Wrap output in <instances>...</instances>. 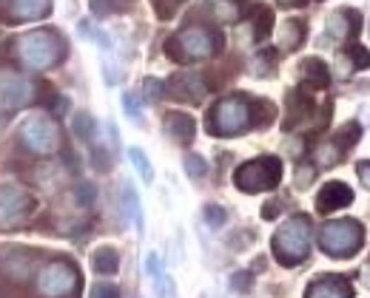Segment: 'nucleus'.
Wrapping results in <instances>:
<instances>
[{"instance_id":"nucleus-1","label":"nucleus","mask_w":370,"mask_h":298,"mask_svg":"<svg viewBox=\"0 0 370 298\" xmlns=\"http://www.w3.org/2000/svg\"><path fill=\"white\" fill-rule=\"evenodd\" d=\"M222 46H226V37H222L219 29H214V26H185L174 37L166 40V54L174 63L188 65V63H199V60H208V57L219 54Z\"/></svg>"},{"instance_id":"nucleus-2","label":"nucleus","mask_w":370,"mask_h":298,"mask_svg":"<svg viewBox=\"0 0 370 298\" xmlns=\"http://www.w3.org/2000/svg\"><path fill=\"white\" fill-rule=\"evenodd\" d=\"M311 239H314V221H311V216L296 213V216L285 219V225L271 239L273 259L282 267L302 264L308 259V253H311Z\"/></svg>"},{"instance_id":"nucleus-3","label":"nucleus","mask_w":370,"mask_h":298,"mask_svg":"<svg viewBox=\"0 0 370 298\" xmlns=\"http://www.w3.org/2000/svg\"><path fill=\"white\" fill-rule=\"evenodd\" d=\"M15 51H18V60L23 65H29L35 71H43V68L57 65L66 57V43L51 29H35V32H26V34L18 37Z\"/></svg>"},{"instance_id":"nucleus-4","label":"nucleus","mask_w":370,"mask_h":298,"mask_svg":"<svg viewBox=\"0 0 370 298\" xmlns=\"http://www.w3.org/2000/svg\"><path fill=\"white\" fill-rule=\"evenodd\" d=\"M364 245V228L356 219H333L319 231V247L331 259H353Z\"/></svg>"},{"instance_id":"nucleus-5","label":"nucleus","mask_w":370,"mask_h":298,"mask_svg":"<svg viewBox=\"0 0 370 298\" xmlns=\"http://www.w3.org/2000/svg\"><path fill=\"white\" fill-rule=\"evenodd\" d=\"M251 128V100L242 94L222 97L208 114V131L214 136H237Z\"/></svg>"},{"instance_id":"nucleus-6","label":"nucleus","mask_w":370,"mask_h":298,"mask_svg":"<svg viewBox=\"0 0 370 298\" xmlns=\"http://www.w3.org/2000/svg\"><path fill=\"white\" fill-rule=\"evenodd\" d=\"M279 182H282V160L276 157H257L234 171V185L242 193H265L273 190Z\"/></svg>"},{"instance_id":"nucleus-7","label":"nucleus","mask_w":370,"mask_h":298,"mask_svg":"<svg viewBox=\"0 0 370 298\" xmlns=\"http://www.w3.org/2000/svg\"><path fill=\"white\" fill-rule=\"evenodd\" d=\"M18 134H20V142L37 157H51V154L60 151V145H63L60 125L51 117H43V114H35V117L23 119Z\"/></svg>"},{"instance_id":"nucleus-8","label":"nucleus","mask_w":370,"mask_h":298,"mask_svg":"<svg viewBox=\"0 0 370 298\" xmlns=\"http://www.w3.org/2000/svg\"><path fill=\"white\" fill-rule=\"evenodd\" d=\"M80 270L74 267L71 261L66 259H57V261H49L40 276H37V290L40 295L46 298H68L80 290Z\"/></svg>"},{"instance_id":"nucleus-9","label":"nucleus","mask_w":370,"mask_h":298,"mask_svg":"<svg viewBox=\"0 0 370 298\" xmlns=\"http://www.w3.org/2000/svg\"><path fill=\"white\" fill-rule=\"evenodd\" d=\"M37 210V196L18 185L0 188V228H15Z\"/></svg>"},{"instance_id":"nucleus-10","label":"nucleus","mask_w":370,"mask_h":298,"mask_svg":"<svg viewBox=\"0 0 370 298\" xmlns=\"http://www.w3.org/2000/svg\"><path fill=\"white\" fill-rule=\"evenodd\" d=\"M35 100V83L18 71H0V105L4 108H26Z\"/></svg>"},{"instance_id":"nucleus-11","label":"nucleus","mask_w":370,"mask_h":298,"mask_svg":"<svg viewBox=\"0 0 370 298\" xmlns=\"http://www.w3.org/2000/svg\"><path fill=\"white\" fill-rule=\"evenodd\" d=\"M211 91V86H208V80L202 77L199 71H177L174 77L168 80V86H166V94L171 97V100H177V103H191V105H197V103H202V97Z\"/></svg>"},{"instance_id":"nucleus-12","label":"nucleus","mask_w":370,"mask_h":298,"mask_svg":"<svg viewBox=\"0 0 370 298\" xmlns=\"http://www.w3.org/2000/svg\"><path fill=\"white\" fill-rule=\"evenodd\" d=\"M362 32V15L356 9H339L328 18V34L339 43H350Z\"/></svg>"},{"instance_id":"nucleus-13","label":"nucleus","mask_w":370,"mask_h":298,"mask_svg":"<svg viewBox=\"0 0 370 298\" xmlns=\"http://www.w3.org/2000/svg\"><path fill=\"white\" fill-rule=\"evenodd\" d=\"M163 131H166V136H168L171 142H177V145L185 148V145H191L194 136H197V122H194L191 114L171 111V114L166 117V122H163Z\"/></svg>"},{"instance_id":"nucleus-14","label":"nucleus","mask_w":370,"mask_h":298,"mask_svg":"<svg viewBox=\"0 0 370 298\" xmlns=\"http://www.w3.org/2000/svg\"><path fill=\"white\" fill-rule=\"evenodd\" d=\"M347 205H353V190L345 182H328L316 196V210L319 213H333V210H342Z\"/></svg>"},{"instance_id":"nucleus-15","label":"nucleus","mask_w":370,"mask_h":298,"mask_svg":"<svg viewBox=\"0 0 370 298\" xmlns=\"http://www.w3.org/2000/svg\"><path fill=\"white\" fill-rule=\"evenodd\" d=\"M305 298H353V290L342 276H322L308 287Z\"/></svg>"},{"instance_id":"nucleus-16","label":"nucleus","mask_w":370,"mask_h":298,"mask_svg":"<svg viewBox=\"0 0 370 298\" xmlns=\"http://www.w3.org/2000/svg\"><path fill=\"white\" fill-rule=\"evenodd\" d=\"M288 114L290 117L285 119V131L296 128L302 119H308L314 114V100H311V89L308 86H302V89H296V91L288 94Z\"/></svg>"},{"instance_id":"nucleus-17","label":"nucleus","mask_w":370,"mask_h":298,"mask_svg":"<svg viewBox=\"0 0 370 298\" xmlns=\"http://www.w3.org/2000/svg\"><path fill=\"white\" fill-rule=\"evenodd\" d=\"M300 68H302V77H305V86H308V89H328V83H331V68L325 65V60L308 57Z\"/></svg>"},{"instance_id":"nucleus-18","label":"nucleus","mask_w":370,"mask_h":298,"mask_svg":"<svg viewBox=\"0 0 370 298\" xmlns=\"http://www.w3.org/2000/svg\"><path fill=\"white\" fill-rule=\"evenodd\" d=\"M51 12V0H12V15L20 20H43Z\"/></svg>"},{"instance_id":"nucleus-19","label":"nucleus","mask_w":370,"mask_h":298,"mask_svg":"<svg viewBox=\"0 0 370 298\" xmlns=\"http://www.w3.org/2000/svg\"><path fill=\"white\" fill-rule=\"evenodd\" d=\"M305 34H308V26L305 20H285L282 32H279V46L285 51H296L302 43H305Z\"/></svg>"},{"instance_id":"nucleus-20","label":"nucleus","mask_w":370,"mask_h":298,"mask_svg":"<svg viewBox=\"0 0 370 298\" xmlns=\"http://www.w3.org/2000/svg\"><path fill=\"white\" fill-rule=\"evenodd\" d=\"M92 267H94V273H100V276H114V273L120 270V256H117V250H114V247H100V250H94Z\"/></svg>"},{"instance_id":"nucleus-21","label":"nucleus","mask_w":370,"mask_h":298,"mask_svg":"<svg viewBox=\"0 0 370 298\" xmlns=\"http://www.w3.org/2000/svg\"><path fill=\"white\" fill-rule=\"evenodd\" d=\"M123 210H125V219H131L137 225V233H142V207H140V196L131 182L123 185Z\"/></svg>"},{"instance_id":"nucleus-22","label":"nucleus","mask_w":370,"mask_h":298,"mask_svg":"<svg viewBox=\"0 0 370 298\" xmlns=\"http://www.w3.org/2000/svg\"><path fill=\"white\" fill-rule=\"evenodd\" d=\"M273 29V9L271 6H257L254 9V40L262 43Z\"/></svg>"},{"instance_id":"nucleus-23","label":"nucleus","mask_w":370,"mask_h":298,"mask_svg":"<svg viewBox=\"0 0 370 298\" xmlns=\"http://www.w3.org/2000/svg\"><path fill=\"white\" fill-rule=\"evenodd\" d=\"M128 160L137 168V174H140L142 182H154V168H152V162H148L142 148H128Z\"/></svg>"},{"instance_id":"nucleus-24","label":"nucleus","mask_w":370,"mask_h":298,"mask_svg":"<svg viewBox=\"0 0 370 298\" xmlns=\"http://www.w3.org/2000/svg\"><path fill=\"white\" fill-rule=\"evenodd\" d=\"M359 136H362V125L359 122H345L342 128H339V134H336V145H339V151L345 154V151H350V148L359 142Z\"/></svg>"},{"instance_id":"nucleus-25","label":"nucleus","mask_w":370,"mask_h":298,"mask_svg":"<svg viewBox=\"0 0 370 298\" xmlns=\"http://www.w3.org/2000/svg\"><path fill=\"white\" fill-rule=\"evenodd\" d=\"M273 119V105L268 100H251V128H262Z\"/></svg>"},{"instance_id":"nucleus-26","label":"nucleus","mask_w":370,"mask_h":298,"mask_svg":"<svg viewBox=\"0 0 370 298\" xmlns=\"http://www.w3.org/2000/svg\"><path fill=\"white\" fill-rule=\"evenodd\" d=\"M74 134H78L83 142H94V136H97V122L92 119V114L80 111L78 117H74Z\"/></svg>"},{"instance_id":"nucleus-27","label":"nucleus","mask_w":370,"mask_h":298,"mask_svg":"<svg viewBox=\"0 0 370 298\" xmlns=\"http://www.w3.org/2000/svg\"><path fill=\"white\" fill-rule=\"evenodd\" d=\"M89 6L97 18H109V15H117L125 9V0H89Z\"/></svg>"},{"instance_id":"nucleus-28","label":"nucleus","mask_w":370,"mask_h":298,"mask_svg":"<svg viewBox=\"0 0 370 298\" xmlns=\"http://www.w3.org/2000/svg\"><path fill=\"white\" fill-rule=\"evenodd\" d=\"M183 165H185V174H188L191 179H202V176L208 174V162H205L199 154H188V157L183 160Z\"/></svg>"},{"instance_id":"nucleus-29","label":"nucleus","mask_w":370,"mask_h":298,"mask_svg":"<svg viewBox=\"0 0 370 298\" xmlns=\"http://www.w3.org/2000/svg\"><path fill=\"white\" fill-rule=\"evenodd\" d=\"M152 6H154V12H157L160 20H171L180 12L183 0H152Z\"/></svg>"},{"instance_id":"nucleus-30","label":"nucleus","mask_w":370,"mask_h":298,"mask_svg":"<svg viewBox=\"0 0 370 298\" xmlns=\"http://www.w3.org/2000/svg\"><path fill=\"white\" fill-rule=\"evenodd\" d=\"M202 216H205V221H208V228H222L226 225V207H219V205H205L202 207Z\"/></svg>"},{"instance_id":"nucleus-31","label":"nucleus","mask_w":370,"mask_h":298,"mask_svg":"<svg viewBox=\"0 0 370 298\" xmlns=\"http://www.w3.org/2000/svg\"><path fill=\"white\" fill-rule=\"evenodd\" d=\"M154 292H157V298H177V284H174V278L171 276H157L154 278Z\"/></svg>"},{"instance_id":"nucleus-32","label":"nucleus","mask_w":370,"mask_h":298,"mask_svg":"<svg viewBox=\"0 0 370 298\" xmlns=\"http://www.w3.org/2000/svg\"><path fill=\"white\" fill-rule=\"evenodd\" d=\"M316 160H319L322 165H336V162H342V151H339V145H336V142L322 145L319 151H316Z\"/></svg>"},{"instance_id":"nucleus-33","label":"nucleus","mask_w":370,"mask_h":298,"mask_svg":"<svg viewBox=\"0 0 370 298\" xmlns=\"http://www.w3.org/2000/svg\"><path fill=\"white\" fill-rule=\"evenodd\" d=\"M142 91H145V100H148V103H160V100L166 97V83L148 77V80L142 83Z\"/></svg>"},{"instance_id":"nucleus-34","label":"nucleus","mask_w":370,"mask_h":298,"mask_svg":"<svg viewBox=\"0 0 370 298\" xmlns=\"http://www.w3.org/2000/svg\"><path fill=\"white\" fill-rule=\"evenodd\" d=\"M347 57L353 60V68H370V51H367L364 46H359V43H350V48H347Z\"/></svg>"},{"instance_id":"nucleus-35","label":"nucleus","mask_w":370,"mask_h":298,"mask_svg":"<svg viewBox=\"0 0 370 298\" xmlns=\"http://www.w3.org/2000/svg\"><path fill=\"white\" fill-rule=\"evenodd\" d=\"M222 20H226V23H234V20H240V6H234V4H228V0H219V4H216V9H214Z\"/></svg>"},{"instance_id":"nucleus-36","label":"nucleus","mask_w":370,"mask_h":298,"mask_svg":"<svg viewBox=\"0 0 370 298\" xmlns=\"http://www.w3.org/2000/svg\"><path fill=\"white\" fill-rule=\"evenodd\" d=\"M251 284H254L251 270H240V273H234V276H231V287H234V292H248V290H251Z\"/></svg>"},{"instance_id":"nucleus-37","label":"nucleus","mask_w":370,"mask_h":298,"mask_svg":"<svg viewBox=\"0 0 370 298\" xmlns=\"http://www.w3.org/2000/svg\"><path fill=\"white\" fill-rule=\"evenodd\" d=\"M89 298H120V290L114 284H106V281H97L92 290H89Z\"/></svg>"},{"instance_id":"nucleus-38","label":"nucleus","mask_w":370,"mask_h":298,"mask_svg":"<svg viewBox=\"0 0 370 298\" xmlns=\"http://www.w3.org/2000/svg\"><path fill=\"white\" fill-rule=\"evenodd\" d=\"M74 196H78V202H80L83 207H89V205L94 202V185H92V182H80L78 188H74Z\"/></svg>"},{"instance_id":"nucleus-39","label":"nucleus","mask_w":370,"mask_h":298,"mask_svg":"<svg viewBox=\"0 0 370 298\" xmlns=\"http://www.w3.org/2000/svg\"><path fill=\"white\" fill-rule=\"evenodd\" d=\"M145 273L152 276V281H154L157 276H163V261H160L157 253H148V256H145Z\"/></svg>"},{"instance_id":"nucleus-40","label":"nucleus","mask_w":370,"mask_h":298,"mask_svg":"<svg viewBox=\"0 0 370 298\" xmlns=\"http://www.w3.org/2000/svg\"><path fill=\"white\" fill-rule=\"evenodd\" d=\"M314 176H316L314 165H300V171H296V188H308Z\"/></svg>"},{"instance_id":"nucleus-41","label":"nucleus","mask_w":370,"mask_h":298,"mask_svg":"<svg viewBox=\"0 0 370 298\" xmlns=\"http://www.w3.org/2000/svg\"><path fill=\"white\" fill-rule=\"evenodd\" d=\"M123 108L131 119H140V100L134 94H123Z\"/></svg>"},{"instance_id":"nucleus-42","label":"nucleus","mask_w":370,"mask_h":298,"mask_svg":"<svg viewBox=\"0 0 370 298\" xmlns=\"http://www.w3.org/2000/svg\"><path fill=\"white\" fill-rule=\"evenodd\" d=\"M356 174H359V179H362V185L370 190V160L359 162V165H356Z\"/></svg>"},{"instance_id":"nucleus-43","label":"nucleus","mask_w":370,"mask_h":298,"mask_svg":"<svg viewBox=\"0 0 370 298\" xmlns=\"http://www.w3.org/2000/svg\"><path fill=\"white\" fill-rule=\"evenodd\" d=\"M279 207H282V202H268V205L262 207V219H276V216H279Z\"/></svg>"},{"instance_id":"nucleus-44","label":"nucleus","mask_w":370,"mask_h":298,"mask_svg":"<svg viewBox=\"0 0 370 298\" xmlns=\"http://www.w3.org/2000/svg\"><path fill=\"white\" fill-rule=\"evenodd\" d=\"M359 278H362V284L370 290V259L362 264V270H359Z\"/></svg>"},{"instance_id":"nucleus-45","label":"nucleus","mask_w":370,"mask_h":298,"mask_svg":"<svg viewBox=\"0 0 370 298\" xmlns=\"http://www.w3.org/2000/svg\"><path fill=\"white\" fill-rule=\"evenodd\" d=\"M4 128H6V114L0 111V131H4Z\"/></svg>"}]
</instances>
